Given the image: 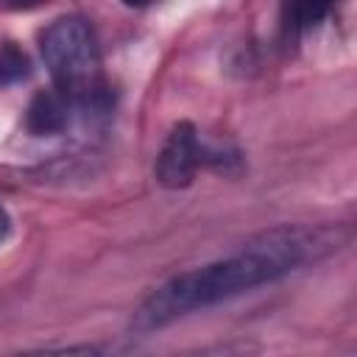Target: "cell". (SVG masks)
Returning a JSON list of instances; mask_svg holds the SVG:
<instances>
[{"instance_id":"1","label":"cell","mask_w":357,"mask_h":357,"mask_svg":"<svg viewBox=\"0 0 357 357\" xmlns=\"http://www.w3.org/2000/svg\"><path fill=\"white\" fill-rule=\"evenodd\" d=\"M340 240H343V231L337 226L335 229L332 226L268 229L251 237L234 254L215 259L204 268L176 273L167 282H162L139 304L131 326L137 332H153L173 324L176 318L215 307L259 284H271L298 271L301 265L337 251Z\"/></svg>"},{"instance_id":"2","label":"cell","mask_w":357,"mask_h":357,"mask_svg":"<svg viewBox=\"0 0 357 357\" xmlns=\"http://www.w3.org/2000/svg\"><path fill=\"white\" fill-rule=\"evenodd\" d=\"M39 47L56 89L70 100V106L92 112H103L109 106V92L100 75V47L89 20L75 14L53 20L42 31Z\"/></svg>"},{"instance_id":"3","label":"cell","mask_w":357,"mask_h":357,"mask_svg":"<svg viewBox=\"0 0 357 357\" xmlns=\"http://www.w3.org/2000/svg\"><path fill=\"white\" fill-rule=\"evenodd\" d=\"M204 162V145L198 139V131L192 123H176L156 156V181L170 187V190H178V187H187L198 170V165Z\"/></svg>"},{"instance_id":"4","label":"cell","mask_w":357,"mask_h":357,"mask_svg":"<svg viewBox=\"0 0 357 357\" xmlns=\"http://www.w3.org/2000/svg\"><path fill=\"white\" fill-rule=\"evenodd\" d=\"M70 100L59 92V89H45L36 92L28 112H25V126L31 134L36 137H50V134H61L70 123Z\"/></svg>"},{"instance_id":"5","label":"cell","mask_w":357,"mask_h":357,"mask_svg":"<svg viewBox=\"0 0 357 357\" xmlns=\"http://www.w3.org/2000/svg\"><path fill=\"white\" fill-rule=\"evenodd\" d=\"M337 0H282V20L287 33H304L315 28Z\"/></svg>"},{"instance_id":"6","label":"cell","mask_w":357,"mask_h":357,"mask_svg":"<svg viewBox=\"0 0 357 357\" xmlns=\"http://www.w3.org/2000/svg\"><path fill=\"white\" fill-rule=\"evenodd\" d=\"M28 73H31V61L25 50H20L14 42H3L0 45V86L22 81L28 78Z\"/></svg>"},{"instance_id":"7","label":"cell","mask_w":357,"mask_h":357,"mask_svg":"<svg viewBox=\"0 0 357 357\" xmlns=\"http://www.w3.org/2000/svg\"><path fill=\"white\" fill-rule=\"evenodd\" d=\"M6 234H8V215H6V209L0 206V243L6 240Z\"/></svg>"},{"instance_id":"8","label":"cell","mask_w":357,"mask_h":357,"mask_svg":"<svg viewBox=\"0 0 357 357\" xmlns=\"http://www.w3.org/2000/svg\"><path fill=\"white\" fill-rule=\"evenodd\" d=\"M123 3H126V6H148L151 0H123Z\"/></svg>"},{"instance_id":"9","label":"cell","mask_w":357,"mask_h":357,"mask_svg":"<svg viewBox=\"0 0 357 357\" xmlns=\"http://www.w3.org/2000/svg\"><path fill=\"white\" fill-rule=\"evenodd\" d=\"M14 6H33V3H42V0H11Z\"/></svg>"}]
</instances>
